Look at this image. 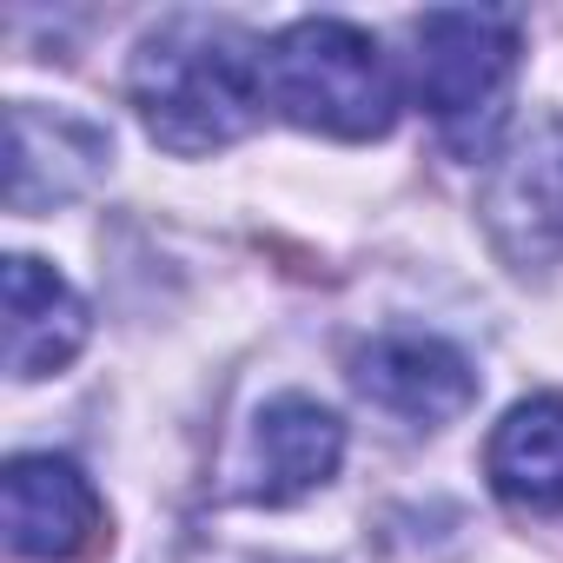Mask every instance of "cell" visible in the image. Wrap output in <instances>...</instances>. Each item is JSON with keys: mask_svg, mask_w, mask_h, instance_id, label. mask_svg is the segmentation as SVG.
I'll use <instances>...</instances> for the list:
<instances>
[{"mask_svg": "<svg viewBox=\"0 0 563 563\" xmlns=\"http://www.w3.org/2000/svg\"><path fill=\"white\" fill-rule=\"evenodd\" d=\"M126 100L166 153H219L245 140L265 107V47H252L232 21L173 14L133 47Z\"/></svg>", "mask_w": 563, "mask_h": 563, "instance_id": "cell-1", "label": "cell"}, {"mask_svg": "<svg viewBox=\"0 0 563 563\" xmlns=\"http://www.w3.org/2000/svg\"><path fill=\"white\" fill-rule=\"evenodd\" d=\"M265 107L325 140H385L398 120V74L365 27L292 21L265 47Z\"/></svg>", "mask_w": 563, "mask_h": 563, "instance_id": "cell-2", "label": "cell"}, {"mask_svg": "<svg viewBox=\"0 0 563 563\" xmlns=\"http://www.w3.org/2000/svg\"><path fill=\"white\" fill-rule=\"evenodd\" d=\"M517 54H523V21L497 14V8H438L418 21V100L431 113V126L444 133L451 153L477 159L497 126H504V100L517 80Z\"/></svg>", "mask_w": 563, "mask_h": 563, "instance_id": "cell-3", "label": "cell"}, {"mask_svg": "<svg viewBox=\"0 0 563 563\" xmlns=\"http://www.w3.org/2000/svg\"><path fill=\"white\" fill-rule=\"evenodd\" d=\"M352 385L378 411H391L405 424H424V431H438V424H451V418H464L477 405L471 358L457 345L431 339V332H378L372 345H358Z\"/></svg>", "mask_w": 563, "mask_h": 563, "instance_id": "cell-4", "label": "cell"}, {"mask_svg": "<svg viewBox=\"0 0 563 563\" xmlns=\"http://www.w3.org/2000/svg\"><path fill=\"white\" fill-rule=\"evenodd\" d=\"M100 537V497L74 457L27 451L8 464V543L27 563H67L93 550Z\"/></svg>", "mask_w": 563, "mask_h": 563, "instance_id": "cell-5", "label": "cell"}, {"mask_svg": "<svg viewBox=\"0 0 563 563\" xmlns=\"http://www.w3.org/2000/svg\"><path fill=\"white\" fill-rule=\"evenodd\" d=\"M484 225L510 265H523V272L563 265V133L530 140L523 153H510L490 173Z\"/></svg>", "mask_w": 563, "mask_h": 563, "instance_id": "cell-6", "label": "cell"}, {"mask_svg": "<svg viewBox=\"0 0 563 563\" xmlns=\"http://www.w3.org/2000/svg\"><path fill=\"white\" fill-rule=\"evenodd\" d=\"M345 457V424L319 405V398H272L252 418V464H245V497L252 504H299L319 484H332Z\"/></svg>", "mask_w": 563, "mask_h": 563, "instance_id": "cell-7", "label": "cell"}, {"mask_svg": "<svg viewBox=\"0 0 563 563\" xmlns=\"http://www.w3.org/2000/svg\"><path fill=\"white\" fill-rule=\"evenodd\" d=\"M113 159V140L87 126L80 113H41V107H8V206L41 212L100 179Z\"/></svg>", "mask_w": 563, "mask_h": 563, "instance_id": "cell-8", "label": "cell"}, {"mask_svg": "<svg viewBox=\"0 0 563 563\" xmlns=\"http://www.w3.org/2000/svg\"><path fill=\"white\" fill-rule=\"evenodd\" d=\"M0 286H8V372L27 385V378H54L60 365H74V352L87 345V299L54 265L27 252L8 258Z\"/></svg>", "mask_w": 563, "mask_h": 563, "instance_id": "cell-9", "label": "cell"}, {"mask_svg": "<svg viewBox=\"0 0 563 563\" xmlns=\"http://www.w3.org/2000/svg\"><path fill=\"white\" fill-rule=\"evenodd\" d=\"M490 490L517 510H563V398H523L484 444Z\"/></svg>", "mask_w": 563, "mask_h": 563, "instance_id": "cell-10", "label": "cell"}]
</instances>
